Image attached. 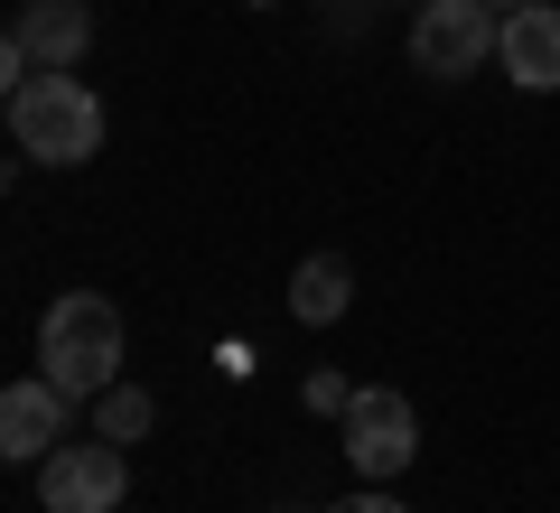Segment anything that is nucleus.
Here are the masks:
<instances>
[{"label":"nucleus","instance_id":"2","mask_svg":"<svg viewBox=\"0 0 560 513\" xmlns=\"http://www.w3.org/2000/svg\"><path fill=\"white\" fill-rule=\"evenodd\" d=\"M10 140H20L28 159H47V168H84V159L103 150V103L84 75H28L20 94H10Z\"/></svg>","mask_w":560,"mask_h":513},{"label":"nucleus","instance_id":"4","mask_svg":"<svg viewBox=\"0 0 560 513\" xmlns=\"http://www.w3.org/2000/svg\"><path fill=\"white\" fill-rule=\"evenodd\" d=\"M346 467L364 476V486H393L401 467L420 457V420H411V393H393V383H364L355 401H346Z\"/></svg>","mask_w":560,"mask_h":513},{"label":"nucleus","instance_id":"5","mask_svg":"<svg viewBox=\"0 0 560 513\" xmlns=\"http://www.w3.org/2000/svg\"><path fill=\"white\" fill-rule=\"evenodd\" d=\"M94 47V10L84 0H28L10 20V47H0V75L20 94L28 75H75V57Z\"/></svg>","mask_w":560,"mask_h":513},{"label":"nucleus","instance_id":"9","mask_svg":"<svg viewBox=\"0 0 560 513\" xmlns=\"http://www.w3.org/2000/svg\"><path fill=\"white\" fill-rule=\"evenodd\" d=\"M346 299H355V271H346L337 253H308L300 280H290V317H300V327H337Z\"/></svg>","mask_w":560,"mask_h":513},{"label":"nucleus","instance_id":"14","mask_svg":"<svg viewBox=\"0 0 560 513\" xmlns=\"http://www.w3.org/2000/svg\"><path fill=\"white\" fill-rule=\"evenodd\" d=\"M253 10H271V0H253Z\"/></svg>","mask_w":560,"mask_h":513},{"label":"nucleus","instance_id":"1","mask_svg":"<svg viewBox=\"0 0 560 513\" xmlns=\"http://www.w3.org/2000/svg\"><path fill=\"white\" fill-rule=\"evenodd\" d=\"M38 374L57 393H75V401H94V393L121 383V308L103 290H66L38 317Z\"/></svg>","mask_w":560,"mask_h":513},{"label":"nucleus","instance_id":"7","mask_svg":"<svg viewBox=\"0 0 560 513\" xmlns=\"http://www.w3.org/2000/svg\"><path fill=\"white\" fill-rule=\"evenodd\" d=\"M66 420H75V393H57L47 374H20L0 393V457L10 467H47L66 448Z\"/></svg>","mask_w":560,"mask_h":513},{"label":"nucleus","instance_id":"6","mask_svg":"<svg viewBox=\"0 0 560 513\" xmlns=\"http://www.w3.org/2000/svg\"><path fill=\"white\" fill-rule=\"evenodd\" d=\"M121 494H131V457H121V439H66L57 457L38 467V504L47 513H121Z\"/></svg>","mask_w":560,"mask_h":513},{"label":"nucleus","instance_id":"10","mask_svg":"<svg viewBox=\"0 0 560 513\" xmlns=\"http://www.w3.org/2000/svg\"><path fill=\"white\" fill-rule=\"evenodd\" d=\"M150 393H140V383H113V393H94V430L103 439H121V448H140V439H150Z\"/></svg>","mask_w":560,"mask_h":513},{"label":"nucleus","instance_id":"3","mask_svg":"<svg viewBox=\"0 0 560 513\" xmlns=\"http://www.w3.org/2000/svg\"><path fill=\"white\" fill-rule=\"evenodd\" d=\"M495 47H504V10H495V0H420V10H411V66L430 84L477 75Z\"/></svg>","mask_w":560,"mask_h":513},{"label":"nucleus","instance_id":"8","mask_svg":"<svg viewBox=\"0 0 560 513\" xmlns=\"http://www.w3.org/2000/svg\"><path fill=\"white\" fill-rule=\"evenodd\" d=\"M504 75L523 94H560V0H533V10H504Z\"/></svg>","mask_w":560,"mask_h":513},{"label":"nucleus","instance_id":"11","mask_svg":"<svg viewBox=\"0 0 560 513\" xmlns=\"http://www.w3.org/2000/svg\"><path fill=\"white\" fill-rule=\"evenodd\" d=\"M300 393H308V411H327V420H346V401H355V383H346L337 364H318V374H308Z\"/></svg>","mask_w":560,"mask_h":513},{"label":"nucleus","instance_id":"12","mask_svg":"<svg viewBox=\"0 0 560 513\" xmlns=\"http://www.w3.org/2000/svg\"><path fill=\"white\" fill-rule=\"evenodd\" d=\"M327 513H411V504H393L383 486H364V494H346V504H327Z\"/></svg>","mask_w":560,"mask_h":513},{"label":"nucleus","instance_id":"13","mask_svg":"<svg viewBox=\"0 0 560 513\" xmlns=\"http://www.w3.org/2000/svg\"><path fill=\"white\" fill-rule=\"evenodd\" d=\"M280 513H308V504H280Z\"/></svg>","mask_w":560,"mask_h":513},{"label":"nucleus","instance_id":"15","mask_svg":"<svg viewBox=\"0 0 560 513\" xmlns=\"http://www.w3.org/2000/svg\"><path fill=\"white\" fill-rule=\"evenodd\" d=\"M514 10H533V0H514Z\"/></svg>","mask_w":560,"mask_h":513},{"label":"nucleus","instance_id":"16","mask_svg":"<svg viewBox=\"0 0 560 513\" xmlns=\"http://www.w3.org/2000/svg\"><path fill=\"white\" fill-rule=\"evenodd\" d=\"M411 10H420V0H411Z\"/></svg>","mask_w":560,"mask_h":513}]
</instances>
